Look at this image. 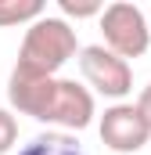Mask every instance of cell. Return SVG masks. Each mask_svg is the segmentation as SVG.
Returning a JSON list of instances; mask_svg holds the SVG:
<instances>
[{
  "instance_id": "2",
  "label": "cell",
  "mask_w": 151,
  "mask_h": 155,
  "mask_svg": "<svg viewBox=\"0 0 151 155\" xmlns=\"http://www.w3.org/2000/svg\"><path fill=\"white\" fill-rule=\"evenodd\" d=\"M76 51H83L76 43V29L58 15H43L25 29L22 51H18V69L36 72V76H58L76 58Z\"/></svg>"
},
{
  "instance_id": "9",
  "label": "cell",
  "mask_w": 151,
  "mask_h": 155,
  "mask_svg": "<svg viewBox=\"0 0 151 155\" xmlns=\"http://www.w3.org/2000/svg\"><path fill=\"white\" fill-rule=\"evenodd\" d=\"M18 144V119L11 108H0V155H7Z\"/></svg>"
},
{
  "instance_id": "1",
  "label": "cell",
  "mask_w": 151,
  "mask_h": 155,
  "mask_svg": "<svg viewBox=\"0 0 151 155\" xmlns=\"http://www.w3.org/2000/svg\"><path fill=\"white\" fill-rule=\"evenodd\" d=\"M7 101L22 116H33L36 123H50V126H65V130H86L97 116L90 87L65 76H36L18 65L11 69L7 79Z\"/></svg>"
},
{
  "instance_id": "6",
  "label": "cell",
  "mask_w": 151,
  "mask_h": 155,
  "mask_svg": "<svg viewBox=\"0 0 151 155\" xmlns=\"http://www.w3.org/2000/svg\"><path fill=\"white\" fill-rule=\"evenodd\" d=\"M18 155H86V152H83V144L76 141L72 134L47 130V134L33 137V141H29V144H25Z\"/></svg>"
},
{
  "instance_id": "5",
  "label": "cell",
  "mask_w": 151,
  "mask_h": 155,
  "mask_svg": "<svg viewBox=\"0 0 151 155\" xmlns=\"http://www.w3.org/2000/svg\"><path fill=\"white\" fill-rule=\"evenodd\" d=\"M97 134H101V144L112 148L119 155H133L148 144L151 137V123L144 119V112L130 101H119V105H108L104 116L97 123Z\"/></svg>"
},
{
  "instance_id": "7",
  "label": "cell",
  "mask_w": 151,
  "mask_h": 155,
  "mask_svg": "<svg viewBox=\"0 0 151 155\" xmlns=\"http://www.w3.org/2000/svg\"><path fill=\"white\" fill-rule=\"evenodd\" d=\"M43 18V0H0V29Z\"/></svg>"
},
{
  "instance_id": "3",
  "label": "cell",
  "mask_w": 151,
  "mask_h": 155,
  "mask_svg": "<svg viewBox=\"0 0 151 155\" xmlns=\"http://www.w3.org/2000/svg\"><path fill=\"white\" fill-rule=\"evenodd\" d=\"M101 36H104V47L115 51L119 58H140L151 47V22L137 4L115 0L101 15Z\"/></svg>"
},
{
  "instance_id": "8",
  "label": "cell",
  "mask_w": 151,
  "mask_h": 155,
  "mask_svg": "<svg viewBox=\"0 0 151 155\" xmlns=\"http://www.w3.org/2000/svg\"><path fill=\"white\" fill-rule=\"evenodd\" d=\"M58 7H61V15H65V22L69 18H101L104 15V4L101 0H58Z\"/></svg>"
},
{
  "instance_id": "10",
  "label": "cell",
  "mask_w": 151,
  "mask_h": 155,
  "mask_svg": "<svg viewBox=\"0 0 151 155\" xmlns=\"http://www.w3.org/2000/svg\"><path fill=\"white\" fill-rule=\"evenodd\" d=\"M137 108H140V112H144V119L151 123V83L140 90V97H137Z\"/></svg>"
},
{
  "instance_id": "4",
  "label": "cell",
  "mask_w": 151,
  "mask_h": 155,
  "mask_svg": "<svg viewBox=\"0 0 151 155\" xmlns=\"http://www.w3.org/2000/svg\"><path fill=\"white\" fill-rule=\"evenodd\" d=\"M79 72L86 79V87H94L97 94L112 97L115 105L133 90V69L126 58H119L104 43H86L79 51Z\"/></svg>"
}]
</instances>
